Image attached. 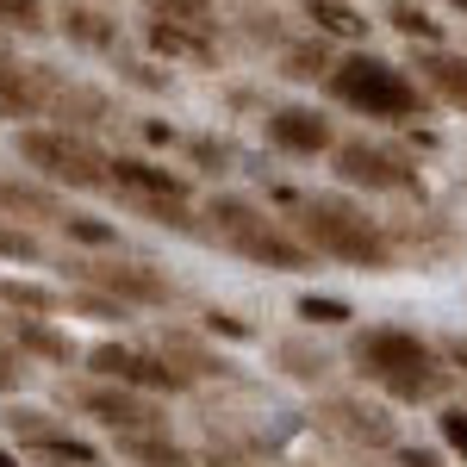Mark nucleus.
I'll list each match as a JSON object with an SVG mask.
<instances>
[{
	"mask_svg": "<svg viewBox=\"0 0 467 467\" xmlns=\"http://www.w3.org/2000/svg\"><path fill=\"white\" fill-rule=\"evenodd\" d=\"M287 224L318 262L356 268V275H393L399 268V237L361 200H349L343 187L337 193H293Z\"/></svg>",
	"mask_w": 467,
	"mask_h": 467,
	"instance_id": "f257e3e1",
	"label": "nucleus"
},
{
	"mask_svg": "<svg viewBox=\"0 0 467 467\" xmlns=\"http://www.w3.org/2000/svg\"><path fill=\"white\" fill-rule=\"evenodd\" d=\"M349 368L374 393L393 405H442L455 387V361L436 349L431 337L405 330V324H368L349 337Z\"/></svg>",
	"mask_w": 467,
	"mask_h": 467,
	"instance_id": "f03ea898",
	"label": "nucleus"
},
{
	"mask_svg": "<svg viewBox=\"0 0 467 467\" xmlns=\"http://www.w3.org/2000/svg\"><path fill=\"white\" fill-rule=\"evenodd\" d=\"M200 218H206L200 237L218 244V250H231L237 262H250V268H268V275H306V268H318V255L293 237L287 218H275L250 193H213L200 206Z\"/></svg>",
	"mask_w": 467,
	"mask_h": 467,
	"instance_id": "7ed1b4c3",
	"label": "nucleus"
},
{
	"mask_svg": "<svg viewBox=\"0 0 467 467\" xmlns=\"http://www.w3.org/2000/svg\"><path fill=\"white\" fill-rule=\"evenodd\" d=\"M324 88H330L337 107L361 112L368 125H418L431 112V94L411 81V69L380 57V50H368V44H349L337 57V69L324 75Z\"/></svg>",
	"mask_w": 467,
	"mask_h": 467,
	"instance_id": "20e7f679",
	"label": "nucleus"
},
{
	"mask_svg": "<svg viewBox=\"0 0 467 467\" xmlns=\"http://www.w3.org/2000/svg\"><path fill=\"white\" fill-rule=\"evenodd\" d=\"M112 200L125 213L150 218L162 231H181V237H200V213H193V181L156 162V156H138V150H119L112 156Z\"/></svg>",
	"mask_w": 467,
	"mask_h": 467,
	"instance_id": "39448f33",
	"label": "nucleus"
},
{
	"mask_svg": "<svg viewBox=\"0 0 467 467\" xmlns=\"http://www.w3.org/2000/svg\"><path fill=\"white\" fill-rule=\"evenodd\" d=\"M19 162L32 169L37 181L50 187H69V193H112V150H100L81 131H63V125H26L19 138Z\"/></svg>",
	"mask_w": 467,
	"mask_h": 467,
	"instance_id": "423d86ee",
	"label": "nucleus"
},
{
	"mask_svg": "<svg viewBox=\"0 0 467 467\" xmlns=\"http://www.w3.org/2000/svg\"><path fill=\"white\" fill-rule=\"evenodd\" d=\"M330 175L343 193H393V200L424 193V162L411 150L387 144V138H337Z\"/></svg>",
	"mask_w": 467,
	"mask_h": 467,
	"instance_id": "0eeeda50",
	"label": "nucleus"
},
{
	"mask_svg": "<svg viewBox=\"0 0 467 467\" xmlns=\"http://www.w3.org/2000/svg\"><path fill=\"white\" fill-rule=\"evenodd\" d=\"M63 268H75V281H81V287L119 299L125 312H156V306H175V281H169V268H156V262H144V255L81 250V255H69Z\"/></svg>",
	"mask_w": 467,
	"mask_h": 467,
	"instance_id": "6e6552de",
	"label": "nucleus"
},
{
	"mask_svg": "<svg viewBox=\"0 0 467 467\" xmlns=\"http://www.w3.org/2000/svg\"><path fill=\"white\" fill-rule=\"evenodd\" d=\"M0 424H6V436L19 442V455H26V462L100 467V449H94L88 436H75L69 418H57V411H44V405H6V411H0Z\"/></svg>",
	"mask_w": 467,
	"mask_h": 467,
	"instance_id": "1a4fd4ad",
	"label": "nucleus"
},
{
	"mask_svg": "<svg viewBox=\"0 0 467 467\" xmlns=\"http://www.w3.org/2000/svg\"><path fill=\"white\" fill-rule=\"evenodd\" d=\"M75 411L94 418L107 436H138V431H169V411L156 393H138V387H119V380H88L75 387Z\"/></svg>",
	"mask_w": 467,
	"mask_h": 467,
	"instance_id": "9d476101",
	"label": "nucleus"
},
{
	"mask_svg": "<svg viewBox=\"0 0 467 467\" xmlns=\"http://www.w3.org/2000/svg\"><path fill=\"white\" fill-rule=\"evenodd\" d=\"M88 374L94 380H119V387H138V393H156V399L193 387L162 349H138V343H94L88 349Z\"/></svg>",
	"mask_w": 467,
	"mask_h": 467,
	"instance_id": "9b49d317",
	"label": "nucleus"
},
{
	"mask_svg": "<svg viewBox=\"0 0 467 467\" xmlns=\"http://www.w3.org/2000/svg\"><path fill=\"white\" fill-rule=\"evenodd\" d=\"M262 138H268V150H281L293 162H318L337 150V119L324 107H306V100H281V107L262 112Z\"/></svg>",
	"mask_w": 467,
	"mask_h": 467,
	"instance_id": "f8f14e48",
	"label": "nucleus"
},
{
	"mask_svg": "<svg viewBox=\"0 0 467 467\" xmlns=\"http://www.w3.org/2000/svg\"><path fill=\"white\" fill-rule=\"evenodd\" d=\"M405 69L431 94V107L467 119V50H455V44H411Z\"/></svg>",
	"mask_w": 467,
	"mask_h": 467,
	"instance_id": "ddd939ff",
	"label": "nucleus"
},
{
	"mask_svg": "<svg viewBox=\"0 0 467 467\" xmlns=\"http://www.w3.org/2000/svg\"><path fill=\"white\" fill-rule=\"evenodd\" d=\"M50 88H57V69L50 63H19L13 50L0 57V119L6 125H37L50 112Z\"/></svg>",
	"mask_w": 467,
	"mask_h": 467,
	"instance_id": "4468645a",
	"label": "nucleus"
},
{
	"mask_svg": "<svg viewBox=\"0 0 467 467\" xmlns=\"http://www.w3.org/2000/svg\"><path fill=\"white\" fill-rule=\"evenodd\" d=\"M75 206L63 200V187H50V181L37 175H0V218H13V224H50V231H63V218Z\"/></svg>",
	"mask_w": 467,
	"mask_h": 467,
	"instance_id": "2eb2a0df",
	"label": "nucleus"
},
{
	"mask_svg": "<svg viewBox=\"0 0 467 467\" xmlns=\"http://www.w3.org/2000/svg\"><path fill=\"white\" fill-rule=\"evenodd\" d=\"M44 119H57L63 131H81V138H94L100 125H112V100L100 88H88V81H69V75H57V88H50V112Z\"/></svg>",
	"mask_w": 467,
	"mask_h": 467,
	"instance_id": "dca6fc26",
	"label": "nucleus"
},
{
	"mask_svg": "<svg viewBox=\"0 0 467 467\" xmlns=\"http://www.w3.org/2000/svg\"><path fill=\"white\" fill-rule=\"evenodd\" d=\"M337 436H349L361 449H399V431L380 405H361V399H330V418H324Z\"/></svg>",
	"mask_w": 467,
	"mask_h": 467,
	"instance_id": "f3484780",
	"label": "nucleus"
},
{
	"mask_svg": "<svg viewBox=\"0 0 467 467\" xmlns=\"http://www.w3.org/2000/svg\"><path fill=\"white\" fill-rule=\"evenodd\" d=\"M144 44H150V57H162V63H193V69H213L218 63L213 32H193V26H162V19H150Z\"/></svg>",
	"mask_w": 467,
	"mask_h": 467,
	"instance_id": "a211bd4d",
	"label": "nucleus"
},
{
	"mask_svg": "<svg viewBox=\"0 0 467 467\" xmlns=\"http://www.w3.org/2000/svg\"><path fill=\"white\" fill-rule=\"evenodd\" d=\"M6 343L26 361H50V368H69L75 361V343L50 318H6Z\"/></svg>",
	"mask_w": 467,
	"mask_h": 467,
	"instance_id": "6ab92c4d",
	"label": "nucleus"
},
{
	"mask_svg": "<svg viewBox=\"0 0 467 467\" xmlns=\"http://www.w3.org/2000/svg\"><path fill=\"white\" fill-rule=\"evenodd\" d=\"M63 37H69L75 50H119V19H112L107 6H94V0H63Z\"/></svg>",
	"mask_w": 467,
	"mask_h": 467,
	"instance_id": "aec40b11",
	"label": "nucleus"
},
{
	"mask_svg": "<svg viewBox=\"0 0 467 467\" xmlns=\"http://www.w3.org/2000/svg\"><path fill=\"white\" fill-rule=\"evenodd\" d=\"M337 57H343V50L318 32L287 37V44H281V75H287V81H324V75L337 69Z\"/></svg>",
	"mask_w": 467,
	"mask_h": 467,
	"instance_id": "412c9836",
	"label": "nucleus"
},
{
	"mask_svg": "<svg viewBox=\"0 0 467 467\" xmlns=\"http://www.w3.org/2000/svg\"><path fill=\"white\" fill-rule=\"evenodd\" d=\"M112 449L131 467H193V449L175 442L169 431H138V436H112Z\"/></svg>",
	"mask_w": 467,
	"mask_h": 467,
	"instance_id": "4be33fe9",
	"label": "nucleus"
},
{
	"mask_svg": "<svg viewBox=\"0 0 467 467\" xmlns=\"http://www.w3.org/2000/svg\"><path fill=\"white\" fill-rule=\"evenodd\" d=\"M299 6H306L312 32L330 37V44H361L368 37V19H361L356 0H299Z\"/></svg>",
	"mask_w": 467,
	"mask_h": 467,
	"instance_id": "5701e85b",
	"label": "nucleus"
},
{
	"mask_svg": "<svg viewBox=\"0 0 467 467\" xmlns=\"http://www.w3.org/2000/svg\"><path fill=\"white\" fill-rule=\"evenodd\" d=\"M0 312L6 318H57L63 312V293L37 287V281H0Z\"/></svg>",
	"mask_w": 467,
	"mask_h": 467,
	"instance_id": "b1692460",
	"label": "nucleus"
},
{
	"mask_svg": "<svg viewBox=\"0 0 467 467\" xmlns=\"http://www.w3.org/2000/svg\"><path fill=\"white\" fill-rule=\"evenodd\" d=\"M150 19L162 26H193V32H218V0H138Z\"/></svg>",
	"mask_w": 467,
	"mask_h": 467,
	"instance_id": "393cba45",
	"label": "nucleus"
},
{
	"mask_svg": "<svg viewBox=\"0 0 467 467\" xmlns=\"http://www.w3.org/2000/svg\"><path fill=\"white\" fill-rule=\"evenodd\" d=\"M387 26H393L405 44H442V26H436L418 0H387Z\"/></svg>",
	"mask_w": 467,
	"mask_h": 467,
	"instance_id": "a878e982",
	"label": "nucleus"
},
{
	"mask_svg": "<svg viewBox=\"0 0 467 467\" xmlns=\"http://www.w3.org/2000/svg\"><path fill=\"white\" fill-rule=\"evenodd\" d=\"M63 237L81 244V250H119V224H107V218H94V213H69L63 218Z\"/></svg>",
	"mask_w": 467,
	"mask_h": 467,
	"instance_id": "bb28decb",
	"label": "nucleus"
},
{
	"mask_svg": "<svg viewBox=\"0 0 467 467\" xmlns=\"http://www.w3.org/2000/svg\"><path fill=\"white\" fill-rule=\"evenodd\" d=\"M44 237H37L32 224H6V218H0V262H26V268H37V262H44Z\"/></svg>",
	"mask_w": 467,
	"mask_h": 467,
	"instance_id": "cd10ccee",
	"label": "nucleus"
},
{
	"mask_svg": "<svg viewBox=\"0 0 467 467\" xmlns=\"http://www.w3.org/2000/svg\"><path fill=\"white\" fill-rule=\"evenodd\" d=\"M0 32H19V37L50 32V6L44 0H0Z\"/></svg>",
	"mask_w": 467,
	"mask_h": 467,
	"instance_id": "c85d7f7f",
	"label": "nucleus"
},
{
	"mask_svg": "<svg viewBox=\"0 0 467 467\" xmlns=\"http://www.w3.org/2000/svg\"><path fill=\"white\" fill-rule=\"evenodd\" d=\"M299 318L312 324V330H337V324H349L356 312H349V299H330V293H306V299H299Z\"/></svg>",
	"mask_w": 467,
	"mask_h": 467,
	"instance_id": "c756f323",
	"label": "nucleus"
},
{
	"mask_svg": "<svg viewBox=\"0 0 467 467\" xmlns=\"http://www.w3.org/2000/svg\"><path fill=\"white\" fill-rule=\"evenodd\" d=\"M63 312H88V318H100V324H125V318H131L119 299H107V293H94V287L63 293Z\"/></svg>",
	"mask_w": 467,
	"mask_h": 467,
	"instance_id": "7c9ffc66",
	"label": "nucleus"
},
{
	"mask_svg": "<svg viewBox=\"0 0 467 467\" xmlns=\"http://www.w3.org/2000/svg\"><path fill=\"white\" fill-rule=\"evenodd\" d=\"M436 436H442V449L467 467V405H442V418H436Z\"/></svg>",
	"mask_w": 467,
	"mask_h": 467,
	"instance_id": "2f4dec72",
	"label": "nucleus"
},
{
	"mask_svg": "<svg viewBox=\"0 0 467 467\" xmlns=\"http://www.w3.org/2000/svg\"><path fill=\"white\" fill-rule=\"evenodd\" d=\"M112 57H119V75H125V81H138L144 94H162V88H169V75L156 69L150 57H125V50H112Z\"/></svg>",
	"mask_w": 467,
	"mask_h": 467,
	"instance_id": "473e14b6",
	"label": "nucleus"
},
{
	"mask_svg": "<svg viewBox=\"0 0 467 467\" xmlns=\"http://www.w3.org/2000/svg\"><path fill=\"white\" fill-rule=\"evenodd\" d=\"M26 380H32V361H26L13 343H6V337H0V399H13Z\"/></svg>",
	"mask_w": 467,
	"mask_h": 467,
	"instance_id": "72a5a7b5",
	"label": "nucleus"
},
{
	"mask_svg": "<svg viewBox=\"0 0 467 467\" xmlns=\"http://www.w3.org/2000/svg\"><path fill=\"white\" fill-rule=\"evenodd\" d=\"M206 330H213V337H218V330H224V337H250V324L237 318V312H218V306L206 312Z\"/></svg>",
	"mask_w": 467,
	"mask_h": 467,
	"instance_id": "f704fd0d",
	"label": "nucleus"
},
{
	"mask_svg": "<svg viewBox=\"0 0 467 467\" xmlns=\"http://www.w3.org/2000/svg\"><path fill=\"white\" fill-rule=\"evenodd\" d=\"M393 462L399 467H442V455H436V449H411V442H399Z\"/></svg>",
	"mask_w": 467,
	"mask_h": 467,
	"instance_id": "c9c22d12",
	"label": "nucleus"
},
{
	"mask_svg": "<svg viewBox=\"0 0 467 467\" xmlns=\"http://www.w3.org/2000/svg\"><path fill=\"white\" fill-rule=\"evenodd\" d=\"M442 356L455 361V374H467V337H455V343H449V349H442Z\"/></svg>",
	"mask_w": 467,
	"mask_h": 467,
	"instance_id": "e433bc0d",
	"label": "nucleus"
},
{
	"mask_svg": "<svg viewBox=\"0 0 467 467\" xmlns=\"http://www.w3.org/2000/svg\"><path fill=\"white\" fill-rule=\"evenodd\" d=\"M0 467H26V455L19 449H0Z\"/></svg>",
	"mask_w": 467,
	"mask_h": 467,
	"instance_id": "4c0bfd02",
	"label": "nucleus"
},
{
	"mask_svg": "<svg viewBox=\"0 0 467 467\" xmlns=\"http://www.w3.org/2000/svg\"><path fill=\"white\" fill-rule=\"evenodd\" d=\"M449 13H462V19H467V0H449Z\"/></svg>",
	"mask_w": 467,
	"mask_h": 467,
	"instance_id": "58836bf2",
	"label": "nucleus"
},
{
	"mask_svg": "<svg viewBox=\"0 0 467 467\" xmlns=\"http://www.w3.org/2000/svg\"><path fill=\"white\" fill-rule=\"evenodd\" d=\"M0 57H6V44H0Z\"/></svg>",
	"mask_w": 467,
	"mask_h": 467,
	"instance_id": "ea45409f",
	"label": "nucleus"
}]
</instances>
